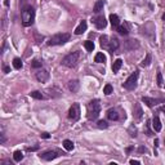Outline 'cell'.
<instances>
[{"label":"cell","mask_w":165,"mask_h":165,"mask_svg":"<svg viewBox=\"0 0 165 165\" xmlns=\"http://www.w3.org/2000/svg\"><path fill=\"white\" fill-rule=\"evenodd\" d=\"M152 126H154L155 131L161 130V121H160L159 116H154V119H152Z\"/></svg>","instance_id":"obj_15"},{"label":"cell","mask_w":165,"mask_h":165,"mask_svg":"<svg viewBox=\"0 0 165 165\" xmlns=\"http://www.w3.org/2000/svg\"><path fill=\"white\" fill-rule=\"evenodd\" d=\"M13 67H14L15 70L22 68V61H21V58H14V59H13Z\"/></svg>","instance_id":"obj_26"},{"label":"cell","mask_w":165,"mask_h":165,"mask_svg":"<svg viewBox=\"0 0 165 165\" xmlns=\"http://www.w3.org/2000/svg\"><path fill=\"white\" fill-rule=\"evenodd\" d=\"M103 7H105V1L103 0H97V3L94 4V8H93V12L99 13L101 10H103Z\"/></svg>","instance_id":"obj_18"},{"label":"cell","mask_w":165,"mask_h":165,"mask_svg":"<svg viewBox=\"0 0 165 165\" xmlns=\"http://www.w3.org/2000/svg\"><path fill=\"white\" fill-rule=\"evenodd\" d=\"M97 126L99 129H107L108 128V124H107V121H105V120H99L97 123Z\"/></svg>","instance_id":"obj_31"},{"label":"cell","mask_w":165,"mask_h":165,"mask_svg":"<svg viewBox=\"0 0 165 165\" xmlns=\"http://www.w3.org/2000/svg\"><path fill=\"white\" fill-rule=\"evenodd\" d=\"M94 61L97 62V63H103V62L106 61V56L103 53H97V54H95Z\"/></svg>","instance_id":"obj_24"},{"label":"cell","mask_w":165,"mask_h":165,"mask_svg":"<svg viewBox=\"0 0 165 165\" xmlns=\"http://www.w3.org/2000/svg\"><path fill=\"white\" fill-rule=\"evenodd\" d=\"M93 23L95 25V27L97 28H105L106 26H107V21H106L105 15H97V17L93 18Z\"/></svg>","instance_id":"obj_7"},{"label":"cell","mask_w":165,"mask_h":165,"mask_svg":"<svg viewBox=\"0 0 165 165\" xmlns=\"http://www.w3.org/2000/svg\"><path fill=\"white\" fill-rule=\"evenodd\" d=\"M142 115H143V111H142V107L139 103H135L133 107V116L137 119V120H139V119L142 117Z\"/></svg>","instance_id":"obj_12"},{"label":"cell","mask_w":165,"mask_h":165,"mask_svg":"<svg viewBox=\"0 0 165 165\" xmlns=\"http://www.w3.org/2000/svg\"><path fill=\"white\" fill-rule=\"evenodd\" d=\"M30 95H31L32 98H35V99H43V98H44V95L41 94V93L39 92V90H35V92H31V93H30Z\"/></svg>","instance_id":"obj_29"},{"label":"cell","mask_w":165,"mask_h":165,"mask_svg":"<svg viewBox=\"0 0 165 165\" xmlns=\"http://www.w3.org/2000/svg\"><path fill=\"white\" fill-rule=\"evenodd\" d=\"M80 117V105L79 103H74L68 110V119L72 121H77Z\"/></svg>","instance_id":"obj_6"},{"label":"cell","mask_w":165,"mask_h":165,"mask_svg":"<svg viewBox=\"0 0 165 165\" xmlns=\"http://www.w3.org/2000/svg\"><path fill=\"white\" fill-rule=\"evenodd\" d=\"M151 63V54H147L146 56V58L142 61V63H141V66H143V67H146V66H148V64Z\"/></svg>","instance_id":"obj_30"},{"label":"cell","mask_w":165,"mask_h":165,"mask_svg":"<svg viewBox=\"0 0 165 165\" xmlns=\"http://www.w3.org/2000/svg\"><path fill=\"white\" fill-rule=\"evenodd\" d=\"M121 64H123V61H121L120 58H117L115 62H113V64H112V72H113V74H116V72L120 70Z\"/></svg>","instance_id":"obj_22"},{"label":"cell","mask_w":165,"mask_h":165,"mask_svg":"<svg viewBox=\"0 0 165 165\" xmlns=\"http://www.w3.org/2000/svg\"><path fill=\"white\" fill-rule=\"evenodd\" d=\"M157 85H159L160 88L164 87V80H162V75H161V72H157Z\"/></svg>","instance_id":"obj_32"},{"label":"cell","mask_w":165,"mask_h":165,"mask_svg":"<svg viewBox=\"0 0 165 165\" xmlns=\"http://www.w3.org/2000/svg\"><path fill=\"white\" fill-rule=\"evenodd\" d=\"M130 164L131 165H138L139 161H138V160H130Z\"/></svg>","instance_id":"obj_37"},{"label":"cell","mask_w":165,"mask_h":165,"mask_svg":"<svg viewBox=\"0 0 165 165\" xmlns=\"http://www.w3.org/2000/svg\"><path fill=\"white\" fill-rule=\"evenodd\" d=\"M79 58H80V53H79V52H72V53L67 54V56L64 57L62 63H63L66 67L74 68V67H76L77 62H79Z\"/></svg>","instance_id":"obj_4"},{"label":"cell","mask_w":165,"mask_h":165,"mask_svg":"<svg viewBox=\"0 0 165 165\" xmlns=\"http://www.w3.org/2000/svg\"><path fill=\"white\" fill-rule=\"evenodd\" d=\"M79 88H80L79 80H71V81H68V89L71 90L72 93H76L77 90H79Z\"/></svg>","instance_id":"obj_13"},{"label":"cell","mask_w":165,"mask_h":165,"mask_svg":"<svg viewBox=\"0 0 165 165\" xmlns=\"http://www.w3.org/2000/svg\"><path fill=\"white\" fill-rule=\"evenodd\" d=\"M87 27H88L87 21H81L80 25L75 28V35H81V34H84L85 31H87Z\"/></svg>","instance_id":"obj_11"},{"label":"cell","mask_w":165,"mask_h":165,"mask_svg":"<svg viewBox=\"0 0 165 165\" xmlns=\"http://www.w3.org/2000/svg\"><path fill=\"white\" fill-rule=\"evenodd\" d=\"M162 21H165V14H164V15H162Z\"/></svg>","instance_id":"obj_43"},{"label":"cell","mask_w":165,"mask_h":165,"mask_svg":"<svg viewBox=\"0 0 165 165\" xmlns=\"http://www.w3.org/2000/svg\"><path fill=\"white\" fill-rule=\"evenodd\" d=\"M119 45H120V44H119V40L116 38H112L110 40V45H108V50H111V52H115L116 49L119 48Z\"/></svg>","instance_id":"obj_16"},{"label":"cell","mask_w":165,"mask_h":165,"mask_svg":"<svg viewBox=\"0 0 165 165\" xmlns=\"http://www.w3.org/2000/svg\"><path fill=\"white\" fill-rule=\"evenodd\" d=\"M112 92H113V88H112V85H111V84L105 85V88H103V93H105L106 95H110Z\"/></svg>","instance_id":"obj_28"},{"label":"cell","mask_w":165,"mask_h":165,"mask_svg":"<svg viewBox=\"0 0 165 165\" xmlns=\"http://www.w3.org/2000/svg\"><path fill=\"white\" fill-rule=\"evenodd\" d=\"M84 46H85V49H87L88 52H93V49H94V43L90 41V40H87L84 43Z\"/></svg>","instance_id":"obj_27"},{"label":"cell","mask_w":165,"mask_h":165,"mask_svg":"<svg viewBox=\"0 0 165 165\" xmlns=\"http://www.w3.org/2000/svg\"><path fill=\"white\" fill-rule=\"evenodd\" d=\"M56 157H58V154H57L56 151H46L40 155V159L44 160V161H52V160H54Z\"/></svg>","instance_id":"obj_8"},{"label":"cell","mask_w":165,"mask_h":165,"mask_svg":"<svg viewBox=\"0 0 165 165\" xmlns=\"http://www.w3.org/2000/svg\"><path fill=\"white\" fill-rule=\"evenodd\" d=\"M35 21V9L31 5H23L22 7V23L23 26H31Z\"/></svg>","instance_id":"obj_1"},{"label":"cell","mask_w":165,"mask_h":165,"mask_svg":"<svg viewBox=\"0 0 165 165\" xmlns=\"http://www.w3.org/2000/svg\"><path fill=\"white\" fill-rule=\"evenodd\" d=\"M131 150H133V147H128V148H126V151H128V152H130Z\"/></svg>","instance_id":"obj_42"},{"label":"cell","mask_w":165,"mask_h":165,"mask_svg":"<svg viewBox=\"0 0 165 165\" xmlns=\"http://www.w3.org/2000/svg\"><path fill=\"white\" fill-rule=\"evenodd\" d=\"M31 66L34 67V68H40L41 66H43V63H41L39 59H34L32 61V63H31Z\"/></svg>","instance_id":"obj_33"},{"label":"cell","mask_w":165,"mask_h":165,"mask_svg":"<svg viewBox=\"0 0 165 165\" xmlns=\"http://www.w3.org/2000/svg\"><path fill=\"white\" fill-rule=\"evenodd\" d=\"M107 117L110 119V120H112V121L119 120V113H117V111H116L115 108H110V110L107 111Z\"/></svg>","instance_id":"obj_14"},{"label":"cell","mask_w":165,"mask_h":165,"mask_svg":"<svg viewBox=\"0 0 165 165\" xmlns=\"http://www.w3.org/2000/svg\"><path fill=\"white\" fill-rule=\"evenodd\" d=\"M38 148H39V147H28L27 151H36Z\"/></svg>","instance_id":"obj_39"},{"label":"cell","mask_w":165,"mask_h":165,"mask_svg":"<svg viewBox=\"0 0 165 165\" xmlns=\"http://www.w3.org/2000/svg\"><path fill=\"white\" fill-rule=\"evenodd\" d=\"M70 34H67V32H63V34H57V35H54V36H52L50 39H49V41H48V45H62V44H64V43H67V41L70 40Z\"/></svg>","instance_id":"obj_3"},{"label":"cell","mask_w":165,"mask_h":165,"mask_svg":"<svg viewBox=\"0 0 165 165\" xmlns=\"http://www.w3.org/2000/svg\"><path fill=\"white\" fill-rule=\"evenodd\" d=\"M139 46L138 41L137 40H128L125 44V48L128 49V50H133V49H137Z\"/></svg>","instance_id":"obj_17"},{"label":"cell","mask_w":165,"mask_h":165,"mask_svg":"<svg viewBox=\"0 0 165 165\" xmlns=\"http://www.w3.org/2000/svg\"><path fill=\"white\" fill-rule=\"evenodd\" d=\"M150 125H151V124H150V121H147V124H146V134H147L148 137H151L154 133H152V130H151V128H150Z\"/></svg>","instance_id":"obj_35"},{"label":"cell","mask_w":165,"mask_h":165,"mask_svg":"<svg viewBox=\"0 0 165 165\" xmlns=\"http://www.w3.org/2000/svg\"><path fill=\"white\" fill-rule=\"evenodd\" d=\"M137 80H138V71H134L124 82V88L128 90H133L137 87Z\"/></svg>","instance_id":"obj_5"},{"label":"cell","mask_w":165,"mask_h":165,"mask_svg":"<svg viewBox=\"0 0 165 165\" xmlns=\"http://www.w3.org/2000/svg\"><path fill=\"white\" fill-rule=\"evenodd\" d=\"M99 40H101V46L105 49H108V45H110V39H108V36L107 35L101 36Z\"/></svg>","instance_id":"obj_20"},{"label":"cell","mask_w":165,"mask_h":165,"mask_svg":"<svg viewBox=\"0 0 165 165\" xmlns=\"http://www.w3.org/2000/svg\"><path fill=\"white\" fill-rule=\"evenodd\" d=\"M41 138L48 139V138H50V135H49V133H41Z\"/></svg>","instance_id":"obj_36"},{"label":"cell","mask_w":165,"mask_h":165,"mask_svg":"<svg viewBox=\"0 0 165 165\" xmlns=\"http://www.w3.org/2000/svg\"><path fill=\"white\" fill-rule=\"evenodd\" d=\"M63 147H64V150H67V151H72L74 150V142L72 141H70V139H64L63 141Z\"/></svg>","instance_id":"obj_23"},{"label":"cell","mask_w":165,"mask_h":165,"mask_svg":"<svg viewBox=\"0 0 165 165\" xmlns=\"http://www.w3.org/2000/svg\"><path fill=\"white\" fill-rule=\"evenodd\" d=\"M36 79L40 82H45L46 80L49 79V72L46 71V70H39V71L36 72Z\"/></svg>","instance_id":"obj_9"},{"label":"cell","mask_w":165,"mask_h":165,"mask_svg":"<svg viewBox=\"0 0 165 165\" xmlns=\"http://www.w3.org/2000/svg\"><path fill=\"white\" fill-rule=\"evenodd\" d=\"M160 110H161V111H162V112H164V113H165V105H164V106H162V107H161V108H160Z\"/></svg>","instance_id":"obj_41"},{"label":"cell","mask_w":165,"mask_h":165,"mask_svg":"<svg viewBox=\"0 0 165 165\" xmlns=\"http://www.w3.org/2000/svg\"><path fill=\"white\" fill-rule=\"evenodd\" d=\"M23 159V154L21 151H14V154H13V160L17 162H19L21 160Z\"/></svg>","instance_id":"obj_25"},{"label":"cell","mask_w":165,"mask_h":165,"mask_svg":"<svg viewBox=\"0 0 165 165\" xmlns=\"http://www.w3.org/2000/svg\"><path fill=\"white\" fill-rule=\"evenodd\" d=\"M116 30H117V32L120 34V35H128V34H129L128 25H126V23H125V25H120Z\"/></svg>","instance_id":"obj_21"},{"label":"cell","mask_w":165,"mask_h":165,"mask_svg":"<svg viewBox=\"0 0 165 165\" xmlns=\"http://www.w3.org/2000/svg\"><path fill=\"white\" fill-rule=\"evenodd\" d=\"M142 102L146 103L148 107H154V106H156L157 103L162 102V99H155V98H150V97H143L142 98Z\"/></svg>","instance_id":"obj_10"},{"label":"cell","mask_w":165,"mask_h":165,"mask_svg":"<svg viewBox=\"0 0 165 165\" xmlns=\"http://www.w3.org/2000/svg\"><path fill=\"white\" fill-rule=\"evenodd\" d=\"M10 71V68H9V67H8V66H4V72H5V74H8V72H9Z\"/></svg>","instance_id":"obj_40"},{"label":"cell","mask_w":165,"mask_h":165,"mask_svg":"<svg viewBox=\"0 0 165 165\" xmlns=\"http://www.w3.org/2000/svg\"><path fill=\"white\" fill-rule=\"evenodd\" d=\"M87 116L89 120H95V119L99 116V112H101V103H99V99H93L89 102L88 105V110H87Z\"/></svg>","instance_id":"obj_2"},{"label":"cell","mask_w":165,"mask_h":165,"mask_svg":"<svg viewBox=\"0 0 165 165\" xmlns=\"http://www.w3.org/2000/svg\"><path fill=\"white\" fill-rule=\"evenodd\" d=\"M129 134H130V137H137V128L134 125L129 126Z\"/></svg>","instance_id":"obj_34"},{"label":"cell","mask_w":165,"mask_h":165,"mask_svg":"<svg viewBox=\"0 0 165 165\" xmlns=\"http://www.w3.org/2000/svg\"><path fill=\"white\" fill-rule=\"evenodd\" d=\"M110 22H111V25L116 28L120 26V19H119V17L116 14H110Z\"/></svg>","instance_id":"obj_19"},{"label":"cell","mask_w":165,"mask_h":165,"mask_svg":"<svg viewBox=\"0 0 165 165\" xmlns=\"http://www.w3.org/2000/svg\"><path fill=\"white\" fill-rule=\"evenodd\" d=\"M138 151L139 152H147V148H146V147H139Z\"/></svg>","instance_id":"obj_38"}]
</instances>
